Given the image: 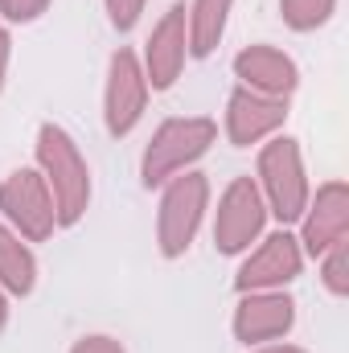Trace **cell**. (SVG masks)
Segmentation results:
<instances>
[{
  "mask_svg": "<svg viewBox=\"0 0 349 353\" xmlns=\"http://www.w3.org/2000/svg\"><path fill=\"white\" fill-rule=\"evenodd\" d=\"M0 288L8 296H33L37 288V255H33V243H25L17 230H8L0 222Z\"/></svg>",
  "mask_w": 349,
  "mask_h": 353,
  "instance_id": "9a60e30c",
  "label": "cell"
},
{
  "mask_svg": "<svg viewBox=\"0 0 349 353\" xmlns=\"http://www.w3.org/2000/svg\"><path fill=\"white\" fill-rule=\"evenodd\" d=\"M0 218L25 243H50L58 234V210L46 176L33 165H21L0 181Z\"/></svg>",
  "mask_w": 349,
  "mask_h": 353,
  "instance_id": "5b68a950",
  "label": "cell"
},
{
  "mask_svg": "<svg viewBox=\"0 0 349 353\" xmlns=\"http://www.w3.org/2000/svg\"><path fill=\"white\" fill-rule=\"evenodd\" d=\"M54 0H0V21L4 25H33L50 12Z\"/></svg>",
  "mask_w": 349,
  "mask_h": 353,
  "instance_id": "d6986e66",
  "label": "cell"
},
{
  "mask_svg": "<svg viewBox=\"0 0 349 353\" xmlns=\"http://www.w3.org/2000/svg\"><path fill=\"white\" fill-rule=\"evenodd\" d=\"M148 99H152V87L144 79L140 54L119 46L107 58V79H103V128H107V136H115V140L132 136L148 111Z\"/></svg>",
  "mask_w": 349,
  "mask_h": 353,
  "instance_id": "52a82bcc",
  "label": "cell"
},
{
  "mask_svg": "<svg viewBox=\"0 0 349 353\" xmlns=\"http://www.w3.org/2000/svg\"><path fill=\"white\" fill-rule=\"evenodd\" d=\"M33 169L46 176L50 193H54V210H58V230H70L87 218L90 210V165L79 148V140L62 128V123H41L37 128V144H33Z\"/></svg>",
  "mask_w": 349,
  "mask_h": 353,
  "instance_id": "6da1fadb",
  "label": "cell"
},
{
  "mask_svg": "<svg viewBox=\"0 0 349 353\" xmlns=\"http://www.w3.org/2000/svg\"><path fill=\"white\" fill-rule=\"evenodd\" d=\"M251 353H308V350H300V345H288V341H271V345H255Z\"/></svg>",
  "mask_w": 349,
  "mask_h": 353,
  "instance_id": "7402d4cb",
  "label": "cell"
},
{
  "mask_svg": "<svg viewBox=\"0 0 349 353\" xmlns=\"http://www.w3.org/2000/svg\"><path fill=\"white\" fill-rule=\"evenodd\" d=\"M206 214H210V176L201 169L169 176L157 201V251L165 259L189 255V247L197 243L206 226Z\"/></svg>",
  "mask_w": 349,
  "mask_h": 353,
  "instance_id": "277c9868",
  "label": "cell"
},
{
  "mask_svg": "<svg viewBox=\"0 0 349 353\" xmlns=\"http://www.w3.org/2000/svg\"><path fill=\"white\" fill-rule=\"evenodd\" d=\"M235 79L239 87L255 90V94H271V99H292L300 87V66L292 54H283L279 46H243L235 54Z\"/></svg>",
  "mask_w": 349,
  "mask_h": 353,
  "instance_id": "4fadbf2b",
  "label": "cell"
},
{
  "mask_svg": "<svg viewBox=\"0 0 349 353\" xmlns=\"http://www.w3.org/2000/svg\"><path fill=\"white\" fill-rule=\"evenodd\" d=\"M8 62H12V33L0 21V94H4V83H8Z\"/></svg>",
  "mask_w": 349,
  "mask_h": 353,
  "instance_id": "44dd1931",
  "label": "cell"
},
{
  "mask_svg": "<svg viewBox=\"0 0 349 353\" xmlns=\"http://www.w3.org/2000/svg\"><path fill=\"white\" fill-rule=\"evenodd\" d=\"M218 144V123L210 115H173L165 119L140 152V185L161 189L169 176L197 169V161Z\"/></svg>",
  "mask_w": 349,
  "mask_h": 353,
  "instance_id": "7a4b0ae2",
  "label": "cell"
},
{
  "mask_svg": "<svg viewBox=\"0 0 349 353\" xmlns=\"http://www.w3.org/2000/svg\"><path fill=\"white\" fill-rule=\"evenodd\" d=\"M263 234H267V205L255 176H230L214 210V251L230 259L247 255Z\"/></svg>",
  "mask_w": 349,
  "mask_h": 353,
  "instance_id": "8992f818",
  "label": "cell"
},
{
  "mask_svg": "<svg viewBox=\"0 0 349 353\" xmlns=\"http://www.w3.org/2000/svg\"><path fill=\"white\" fill-rule=\"evenodd\" d=\"M8 300H12V296L0 288V333H4V325H8V312H12V308H8Z\"/></svg>",
  "mask_w": 349,
  "mask_h": 353,
  "instance_id": "603a6c76",
  "label": "cell"
},
{
  "mask_svg": "<svg viewBox=\"0 0 349 353\" xmlns=\"http://www.w3.org/2000/svg\"><path fill=\"white\" fill-rule=\"evenodd\" d=\"M321 259V283H325V292L329 296H337V300H346L349 296V239L341 243H333L325 255H317Z\"/></svg>",
  "mask_w": 349,
  "mask_h": 353,
  "instance_id": "e0dca14e",
  "label": "cell"
},
{
  "mask_svg": "<svg viewBox=\"0 0 349 353\" xmlns=\"http://www.w3.org/2000/svg\"><path fill=\"white\" fill-rule=\"evenodd\" d=\"M288 123V99H271L255 94L247 87H235L226 99V115H222V132L235 148H251L271 136H279Z\"/></svg>",
  "mask_w": 349,
  "mask_h": 353,
  "instance_id": "7c38bea8",
  "label": "cell"
},
{
  "mask_svg": "<svg viewBox=\"0 0 349 353\" xmlns=\"http://www.w3.org/2000/svg\"><path fill=\"white\" fill-rule=\"evenodd\" d=\"M255 185L263 193V205H267V218H275L279 226H292L300 222L308 197H312V185H308V169H304V152L292 136H271L259 144V157H255Z\"/></svg>",
  "mask_w": 349,
  "mask_h": 353,
  "instance_id": "3957f363",
  "label": "cell"
},
{
  "mask_svg": "<svg viewBox=\"0 0 349 353\" xmlns=\"http://www.w3.org/2000/svg\"><path fill=\"white\" fill-rule=\"evenodd\" d=\"M333 12H337V0H279V17L292 33H312L329 25Z\"/></svg>",
  "mask_w": 349,
  "mask_h": 353,
  "instance_id": "2e32d148",
  "label": "cell"
},
{
  "mask_svg": "<svg viewBox=\"0 0 349 353\" xmlns=\"http://www.w3.org/2000/svg\"><path fill=\"white\" fill-rule=\"evenodd\" d=\"M300 251L304 259L325 255L333 243L349 239V185L346 181H325L317 185V193L308 197L304 214H300Z\"/></svg>",
  "mask_w": 349,
  "mask_h": 353,
  "instance_id": "8fae6325",
  "label": "cell"
},
{
  "mask_svg": "<svg viewBox=\"0 0 349 353\" xmlns=\"http://www.w3.org/2000/svg\"><path fill=\"white\" fill-rule=\"evenodd\" d=\"M300 271H304L300 239L288 226H279V230L263 234L259 243L243 255V263L235 271V292H275V288L296 283Z\"/></svg>",
  "mask_w": 349,
  "mask_h": 353,
  "instance_id": "ba28073f",
  "label": "cell"
},
{
  "mask_svg": "<svg viewBox=\"0 0 349 353\" xmlns=\"http://www.w3.org/2000/svg\"><path fill=\"white\" fill-rule=\"evenodd\" d=\"M189 62V25H185V4H169L161 12V21L152 25L144 50H140V66L152 90L177 87L181 70Z\"/></svg>",
  "mask_w": 349,
  "mask_h": 353,
  "instance_id": "30bf717a",
  "label": "cell"
},
{
  "mask_svg": "<svg viewBox=\"0 0 349 353\" xmlns=\"http://www.w3.org/2000/svg\"><path fill=\"white\" fill-rule=\"evenodd\" d=\"M235 0H193L185 8V25H189V58H210L230 25Z\"/></svg>",
  "mask_w": 349,
  "mask_h": 353,
  "instance_id": "5bb4252c",
  "label": "cell"
},
{
  "mask_svg": "<svg viewBox=\"0 0 349 353\" xmlns=\"http://www.w3.org/2000/svg\"><path fill=\"white\" fill-rule=\"evenodd\" d=\"M103 8H107V21L115 33H132L148 8V0H103Z\"/></svg>",
  "mask_w": 349,
  "mask_h": 353,
  "instance_id": "ac0fdd59",
  "label": "cell"
},
{
  "mask_svg": "<svg viewBox=\"0 0 349 353\" xmlns=\"http://www.w3.org/2000/svg\"><path fill=\"white\" fill-rule=\"evenodd\" d=\"M70 353H128L115 337H107V333H87V337H79Z\"/></svg>",
  "mask_w": 349,
  "mask_h": 353,
  "instance_id": "ffe728a7",
  "label": "cell"
},
{
  "mask_svg": "<svg viewBox=\"0 0 349 353\" xmlns=\"http://www.w3.org/2000/svg\"><path fill=\"white\" fill-rule=\"evenodd\" d=\"M292 329H296V300L283 288H275V292H239L235 316H230L235 341L255 350V345L283 341Z\"/></svg>",
  "mask_w": 349,
  "mask_h": 353,
  "instance_id": "9c48e42d",
  "label": "cell"
}]
</instances>
